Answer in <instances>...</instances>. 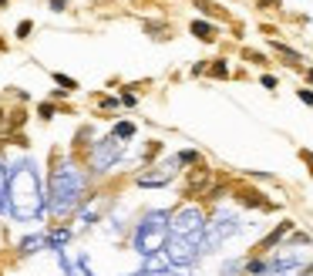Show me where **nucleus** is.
Returning a JSON list of instances; mask_svg holds the SVG:
<instances>
[{
	"label": "nucleus",
	"mask_w": 313,
	"mask_h": 276,
	"mask_svg": "<svg viewBox=\"0 0 313 276\" xmlns=\"http://www.w3.org/2000/svg\"><path fill=\"white\" fill-rule=\"evenodd\" d=\"M115 135H118V138H131V135H135V125H131V122H121L118 128H115Z\"/></svg>",
	"instance_id": "7"
},
{
	"label": "nucleus",
	"mask_w": 313,
	"mask_h": 276,
	"mask_svg": "<svg viewBox=\"0 0 313 276\" xmlns=\"http://www.w3.org/2000/svg\"><path fill=\"white\" fill-rule=\"evenodd\" d=\"M236 199H239L242 205H253V209H270V202H266L259 192H253V189H239V192H236Z\"/></svg>",
	"instance_id": "2"
},
{
	"label": "nucleus",
	"mask_w": 313,
	"mask_h": 276,
	"mask_svg": "<svg viewBox=\"0 0 313 276\" xmlns=\"http://www.w3.org/2000/svg\"><path fill=\"white\" fill-rule=\"evenodd\" d=\"M273 51H276V54H283L289 64H297V61H300V54H297L293 48H286V44H273Z\"/></svg>",
	"instance_id": "6"
},
{
	"label": "nucleus",
	"mask_w": 313,
	"mask_h": 276,
	"mask_svg": "<svg viewBox=\"0 0 313 276\" xmlns=\"http://www.w3.org/2000/svg\"><path fill=\"white\" fill-rule=\"evenodd\" d=\"M246 61H253V64H266V57L256 54V51H246Z\"/></svg>",
	"instance_id": "12"
},
{
	"label": "nucleus",
	"mask_w": 313,
	"mask_h": 276,
	"mask_svg": "<svg viewBox=\"0 0 313 276\" xmlns=\"http://www.w3.org/2000/svg\"><path fill=\"white\" fill-rule=\"evenodd\" d=\"M0 51H7V41H4V37H0Z\"/></svg>",
	"instance_id": "20"
},
{
	"label": "nucleus",
	"mask_w": 313,
	"mask_h": 276,
	"mask_svg": "<svg viewBox=\"0 0 313 276\" xmlns=\"http://www.w3.org/2000/svg\"><path fill=\"white\" fill-rule=\"evenodd\" d=\"M192 34L199 37V41H206V44H212V41H216V27H212V24H206V20H192Z\"/></svg>",
	"instance_id": "3"
},
{
	"label": "nucleus",
	"mask_w": 313,
	"mask_h": 276,
	"mask_svg": "<svg viewBox=\"0 0 313 276\" xmlns=\"http://www.w3.org/2000/svg\"><path fill=\"white\" fill-rule=\"evenodd\" d=\"M263 88H276V78H273V74H263Z\"/></svg>",
	"instance_id": "16"
},
{
	"label": "nucleus",
	"mask_w": 313,
	"mask_h": 276,
	"mask_svg": "<svg viewBox=\"0 0 313 276\" xmlns=\"http://www.w3.org/2000/svg\"><path fill=\"white\" fill-rule=\"evenodd\" d=\"M37 114H40V118H48V122H51V118H54V114H57V108L51 105V101H44V105L37 108Z\"/></svg>",
	"instance_id": "9"
},
{
	"label": "nucleus",
	"mask_w": 313,
	"mask_h": 276,
	"mask_svg": "<svg viewBox=\"0 0 313 276\" xmlns=\"http://www.w3.org/2000/svg\"><path fill=\"white\" fill-rule=\"evenodd\" d=\"M4 7H7V0H0V10H4Z\"/></svg>",
	"instance_id": "21"
},
{
	"label": "nucleus",
	"mask_w": 313,
	"mask_h": 276,
	"mask_svg": "<svg viewBox=\"0 0 313 276\" xmlns=\"http://www.w3.org/2000/svg\"><path fill=\"white\" fill-rule=\"evenodd\" d=\"M54 81H57V84H64V91H74V88H78V81H71L68 74H54Z\"/></svg>",
	"instance_id": "11"
},
{
	"label": "nucleus",
	"mask_w": 313,
	"mask_h": 276,
	"mask_svg": "<svg viewBox=\"0 0 313 276\" xmlns=\"http://www.w3.org/2000/svg\"><path fill=\"white\" fill-rule=\"evenodd\" d=\"M209 74H212V78H226V74H229V67H226V61H216V64L209 67Z\"/></svg>",
	"instance_id": "8"
},
{
	"label": "nucleus",
	"mask_w": 313,
	"mask_h": 276,
	"mask_svg": "<svg viewBox=\"0 0 313 276\" xmlns=\"http://www.w3.org/2000/svg\"><path fill=\"white\" fill-rule=\"evenodd\" d=\"M259 7H276V4H280V0H256Z\"/></svg>",
	"instance_id": "18"
},
{
	"label": "nucleus",
	"mask_w": 313,
	"mask_h": 276,
	"mask_svg": "<svg viewBox=\"0 0 313 276\" xmlns=\"http://www.w3.org/2000/svg\"><path fill=\"white\" fill-rule=\"evenodd\" d=\"M300 101H303V105H313V91H303V88H300Z\"/></svg>",
	"instance_id": "14"
},
{
	"label": "nucleus",
	"mask_w": 313,
	"mask_h": 276,
	"mask_svg": "<svg viewBox=\"0 0 313 276\" xmlns=\"http://www.w3.org/2000/svg\"><path fill=\"white\" fill-rule=\"evenodd\" d=\"M178 158H182V162H199V155H195V152H182Z\"/></svg>",
	"instance_id": "15"
},
{
	"label": "nucleus",
	"mask_w": 313,
	"mask_h": 276,
	"mask_svg": "<svg viewBox=\"0 0 313 276\" xmlns=\"http://www.w3.org/2000/svg\"><path fill=\"white\" fill-rule=\"evenodd\" d=\"M51 7H54V10H64V7H68V0H51Z\"/></svg>",
	"instance_id": "17"
},
{
	"label": "nucleus",
	"mask_w": 313,
	"mask_h": 276,
	"mask_svg": "<svg viewBox=\"0 0 313 276\" xmlns=\"http://www.w3.org/2000/svg\"><path fill=\"white\" fill-rule=\"evenodd\" d=\"M306 81H310V84H313V67H310V71H306Z\"/></svg>",
	"instance_id": "19"
},
{
	"label": "nucleus",
	"mask_w": 313,
	"mask_h": 276,
	"mask_svg": "<svg viewBox=\"0 0 313 276\" xmlns=\"http://www.w3.org/2000/svg\"><path fill=\"white\" fill-rule=\"evenodd\" d=\"M300 158H303V162L310 165V175H313V152H306V148H303V152H300Z\"/></svg>",
	"instance_id": "13"
},
{
	"label": "nucleus",
	"mask_w": 313,
	"mask_h": 276,
	"mask_svg": "<svg viewBox=\"0 0 313 276\" xmlns=\"http://www.w3.org/2000/svg\"><path fill=\"white\" fill-rule=\"evenodd\" d=\"M24 122H27V111H20V108H17V111H10V118H7V131L14 135V131L20 128Z\"/></svg>",
	"instance_id": "5"
},
{
	"label": "nucleus",
	"mask_w": 313,
	"mask_h": 276,
	"mask_svg": "<svg viewBox=\"0 0 313 276\" xmlns=\"http://www.w3.org/2000/svg\"><path fill=\"white\" fill-rule=\"evenodd\" d=\"M206 182H209V169H195L189 175V182H185V195H199L206 189Z\"/></svg>",
	"instance_id": "1"
},
{
	"label": "nucleus",
	"mask_w": 313,
	"mask_h": 276,
	"mask_svg": "<svg viewBox=\"0 0 313 276\" xmlns=\"http://www.w3.org/2000/svg\"><path fill=\"white\" fill-rule=\"evenodd\" d=\"M289 229H293V222H280V226H276L273 233H270V236H266V239H263V243H259V249H270V246H276V243H280V239H283V236L289 233Z\"/></svg>",
	"instance_id": "4"
},
{
	"label": "nucleus",
	"mask_w": 313,
	"mask_h": 276,
	"mask_svg": "<svg viewBox=\"0 0 313 276\" xmlns=\"http://www.w3.org/2000/svg\"><path fill=\"white\" fill-rule=\"evenodd\" d=\"M31 31H34L31 20H20V24H17V37H20V41H24V37H31Z\"/></svg>",
	"instance_id": "10"
}]
</instances>
